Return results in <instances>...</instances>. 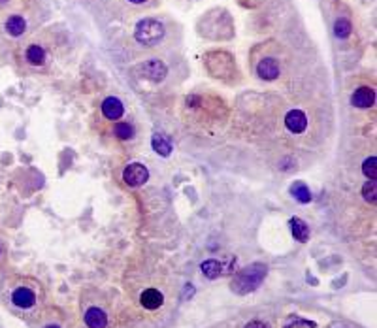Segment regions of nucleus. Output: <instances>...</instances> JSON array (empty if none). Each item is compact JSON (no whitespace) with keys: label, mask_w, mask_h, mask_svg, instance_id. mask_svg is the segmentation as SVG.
Masks as SVG:
<instances>
[{"label":"nucleus","mask_w":377,"mask_h":328,"mask_svg":"<svg viewBox=\"0 0 377 328\" xmlns=\"http://www.w3.org/2000/svg\"><path fill=\"white\" fill-rule=\"evenodd\" d=\"M266 272H268V268L260 262H255L251 266L243 268L236 273L234 281H232V291L238 292V294H247V292L257 291L260 283L264 281Z\"/></svg>","instance_id":"obj_1"},{"label":"nucleus","mask_w":377,"mask_h":328,"mask_svg":"<svg viewBox=\"0 0 377 328\" xmlns=\"http://www.w3.org/2000/svg\"><path fill=\"white\" fill-rule=\"evenodd\" d=\"M164 36H166V29L159 19L155 17L140 19L134 27V40L140 45H145V47L159 45L164 40Z\"/></svg>","instance_id":"obj_2"},{"label":"nucleus","mask_w":377,"mask_h":328,"mask_svg":"<svg viewBox=\"0 0 377 328\" xmlns=\"http://www.w3.org/2000/svg\"><path fill=\"white\" fill-rule=\"evenodd\" d=\"M140 72H142V75L145 80L153 81V83H161V81H164V78L168 75L166 64H164L161 59H149V61H145L142 66H140Z\"/></svg>","instance_id":"obj_3"},{"label":"nucleus","mask_w":377,"mask_h":328,"mask_svg":"<svg viewBox=\"0 0 377 328\" xmlns=\"http://www.w3.org/2000/svg\"><path fill=\"white\" fill-rule=\"evenodd\" d=\"M123 180L130 187H140L149 180V170L143 164H140V162H132V164L124 168Z\"/></svg>","instance_id":"obj_4"},{"label":"nucleus","mask_w":377,"mask_h":328,"mask_svg":"<svg viewBox=\"0 0 377 328\" xmlns=\"http://www.w3.org/2000/svg\"><path fill=\"white\" fill-rule=\"evenodd\" d=\"M23 59H25L27 64H31L34 68H42L43 64L47 62V51H45V47H43L42 43L32 42L25 47Z\"/></svg>","instance_id":"obj_5"},{"label":"nucleus","mask_w":377,"mask_h":328,"mask_svg":"<svg viewBox=\"0 0 377 328\" xmlns=\"http://www.w3.org/2000/svg\"><path fill=\"white\" fill-rule=\"evenodd\" d=\"M257 74H259L260 80L273 81L278 80L279 74H281V66H279V62L273 57H262L257 62Z\"/></svg>","instance_id":"obj_6"},{"label":"nucleus","mask_w":377,"mask_h":328,"mask_svg":"<svg viewBox=\"0 0 377 328\" xmlns=\"http://www.w3.org/2000/svg\"><path fill=\"white\" fill-rule=\"evenodd\" d=\"M285 127L291 130L292 134H302L308 129V115L302 110H291L285 117Z\"/></svg>","instance_id":"obj_7"},{"label":"nucleus","mask_w":377,"mask_h":328,"mask_svg":"<svg viewBox=\"0 0 377 328\" xmlns=\"http://www.w3.org/2000/svg\"><path fill=\"white\" fill-rule=\"evenodd\" d=\"M351 104L355 108H371L375 104V91L368 85L359 87L351 96Z\"/></svg>","instance_id":"obj_8"},{"label":"nucleus","mask_w":377,"mask_h":328,"mask_svg":"<svg viewBox=\"0 0 377 328\" xmlns=\"http://www.w3.org/2000/svg\"><path fill=\"white\" fill-rule=\"evenodd\" d=\"M124 113V106L123 102L115 96H108V98L102 102V115L110 121H117V119L123 117Z\"/></svg>","instance_id":"obj_9"},{"label":"nucleus","mask_w":377,"mask_h":328,"mask_svg":"<svg viewBox=\"0 0 377 328\" xmlns=\"http://www.w3.org/2000/svg\"><path fill=\"white\" fill-rule=\"evenodd\" d=\"M4 31H6L8 36L12 38H19L23 36L27 32V19L19 13H13L10 17L4 21Z\"/></svg>","instance_id":"obj_10"},{"label":"nucleus","mask_w":377,"mask_h":328,"mask_svg":"<svg viewBox=\"0 0 377 328\" xmlns=\"http://www.w3.org/2000/svg\"><path fill=\"white\" fill-rule=\"evenodd\" d=\"M12 302L15 304L17 308L27 310V308H32V306L36 304V294H34V291L29 289V287H17V289L12 292Z\"/></svg>","instance_id":"obj_11"},{"label":"nucleus","mask_w":377,"mask_h":328,"mask_svg":"<svg viewBox=\"0 0 377 328\" xmlns=\"http://www.w3.org/2000/svg\"><path fill=\"white\" fill-rule=\"evenodd\" d=\"M140 304H142L145 310H159L162 304H164V296H162L161 291L157 289H145V291L140 294Z\"/></svg>","instance_id":"obj_12"},{"label":"nucleus","mask_w":377,"mask_h":328,"mask_svg":"<svg viewBox=\"0 0 377 328\" xmlns=\"http://www.w3.org/2000/svg\"><path fill=\"white\" fill-rule=\"evenodd\" d=\"M85 324L89 328H106L108 326V317L98 308H89L85 313Z\"/></svg>","instance_id":"obj_13"},{"label":"nucleus","mask_w":377,"mask_h":328,"mask_svg":"<svg viewBox=\"0 0 377 328\" xmlns=\"http://www.w3.org/2000/svg\"><path fill=\"white\" fill-rule=\"evenodd\" d=\"M291 230H292V236H294V240L298 242H308L309 240V226L304 223L300 217H292L291 219Z\"/></svg>","instance_id":"obj_14"},{"label":"nucleus","mask_w":377,"mask_h":328,"mask_svg":"<svg viewBox=\"0 0 377 328\" xmlns=\"http://www.w3.org/2000/svg\"><path fill=\"white\" fill-rule=\"evenodd\" d=\"M153 149L159 153V155L162 157H168L170 153H172V143H170V140H168L166 136H162V134H155L153 136Z\"/></svg>","instance_id":"obj_15"},{"label":"nucleus","mask_w":377,"mask_h":328,"mask_svg":"<svg viewBox=\"0 0 377 328\" xmlns=\"http://www.w3.org/2000/svg\"><path fill=\"white\" fill-rule=\"evenodd\" d=\"M291 192H292V196H294L298 202H302V204H308L309 200H311V192H309V189L304 185L302 181H296V183L291 187Z\"/></svg>","instance_id":"obj_16"},{"label":"nucleus","mask_w":377,"mask_h":328,"mask_svg":"<svg viewBox=\"0 0 377 328\" xmlns=\"http://www.w3.org/2000/svg\"><path fill=\"white\" fill-rule=\"evenodd\" d=\"M200 270H202V273H204L208 279H215V277H219V273H221V264H219L217 260L210 259V260H206V262H202Z\"/></svg>","instance_id":"obj_17"},{"label":"nucleus","mask_w":377,"mask_h":328,"mask_svg":"<svg viewBox=\"0 0 377 328\" xmlns=\"http://www.w3.org/2000/svg\"><path fill=\"white\" fill-rule=\"evenodd\" d=\"M362 196H364L366 202H370L371 206L377 202V181L375 180H370L362 187Z\"/></svg>","instance_id":"obj_18"},{"label":"nucleus","mask_w":377,"mask_h":328,"mask_svg":"<svg viewBox=\"0 0 377 328\" xmlns=\"http://www.w3.org/2000/svg\"><path fill=\"white\" fill-rule=\"evenodd\" d=\"M362 172L368 180H375L377 178V159L375 157H370V159H366L364 164H362Z\"/></svg>","instance_id":"obj_19"},{"label":"nucleus","mask_w":377,"mask_h":328,"mask_svg":"<svg viewBox=\"0 0 377 328\" xmlns=\"http://www.w3.org/2000/svg\"><path fill=\"white\" fill-rule=\"evenodd\" d=\"M113 132H115V136L121 138V140H129V138L134 136V129H132V124H129V123H117L115 124V129H113Z\"/></svg>","instance_id":"obj_20"},{"label":"nucleus","mask_w":377,"mask_h":328,"mask_svg":"<svg viewBox=\"0 0 377 328\" xmlns=\"http://www.w3.org/2000/svg\"><path fill=\"white\" fill-rule=\"evenodd\" d=\"M334 32L338 38H347L351 34V21H347V19H338L334 25Z\"/></svg>","instance_id":"obj_21"},{"label":"nucleus","mask_w":377,"mask_h":328,"mask_svg":"<svg viewBox=\"0 0 377 328\" xmlns=\"http://www.w3.org/2000/svg\"><path fill=\"white\" fill-rule=\"evenodd\" d=\"M245 328H268V324H264L262 321H251Z\"/></svg>","instance_id":"obj_22"},{"label":"nucleus","mask_w":377,"mask_h":328,"mask_svg":"<svg viewBox=\"0 0 377 328\" xmlns=\"http://www.w3.org/2000/svg\"><path fill=\"white\" fill-rule=\"evenodd\" d=\"M124 2H129V4H132V6H145V4H149L151 0H124Z\"/></svg>","instance_id":"obj_23"},{"label":"nucleus","mask_w":377,"mask_h":328,"mask_svg":"<svg viewBox=\"0 0 377 328\" xmlns=\"http://www.w3.org/2000/svg\"><path fill=\"white\" fill-rule=\"evenodd\" d=\"M6 2H8V0H0V4H6Z\"/></svg>","instance_id":"obj_24"},{"label":"nucleus","mask_w":377,"mask_h":328,"mask_svg":"<svg viewBox=\"0 0 377 328\" xmlns=\"http://www.w3.org/2000/svg\"><path fill=\"white\" fill-rule=\"evenodd\" d=\"M45 328H59V326H57V324H53V326H45Z\"/></svg>","instance_id":"obj_25"}]
</instances>
